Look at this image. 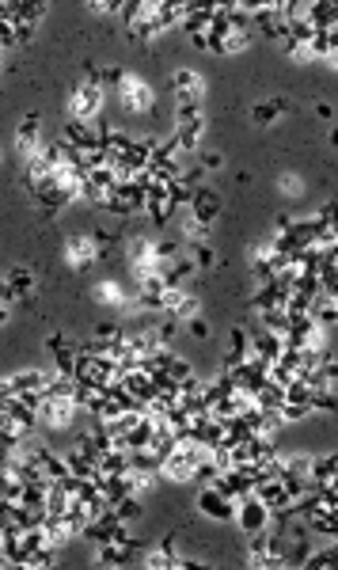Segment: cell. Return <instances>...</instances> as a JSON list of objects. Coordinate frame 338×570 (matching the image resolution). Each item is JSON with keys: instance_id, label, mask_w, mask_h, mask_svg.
Listing matches in <instances>:
<instances>
[{"instance_id": "obj_20", "label": "cell", "mask_w": 338, "mask_h": 570, "mask_svg": "<svg viewBox=\"0 0 338 570\" xmlns=\"http://www.w3.org/2000/svg\"><path fill=\"white\" fill-rule=\"evenodd\" d=\"M53 563H58V548L46 544V548H39V551H31V555H23V563H20V566L34 570V566H53Z\"/></svg>"}, {"instance_id": "obj_17", "label": "cell", "mask_w": 338, "mask_h": 570, "mask_svg": "<svg viewBox=\"0 0 338 570\" xmlns=\"http://www.w3.org/2000/svg\"><path fill=\"white\" fill-rule=\"evenodd\" d=\"M91 247H96V259H99V263H110V259H115V251H118V236H115V232L96 228V236H91Z\"/></svg>"}, {"instance_id": "obj_26", "label": "cell", "mask_w": 338, "mask_h": 570, "mask_svg": "<svg viewBox=\"0 0 338 570\" xmlns=\"http://www.w3.org/2000/svg\"><path fill=\"white\" fill-rule=\"evenodd\" d=\"M115 517L122 521V525H126V521H137L141 517V502L134 498V494H129V498H122L118 506H115Z\"/></svg>"}, {"instance_id": "obj_6", "label": "cell", "mask_w": 338, "mask_h": 570, "mask_svg": "<svg viewBox=\"0 0 338 570\" xmlns=\"http://www.w3.org/2000/svg\"><path fill=\"white\" fill-rule=\"evenodd\" d=\"M334 479H338V456L334 453L312 456V468H308V483H312V491H319V487H331L334 491Z\"/></svg>"}, {"instance_id": "obj_18", "label": "cell", "mask_w": 338, "mask_h": 570, "mask_svg": "<svg viewBox=\"0 0 338 570\" xmlns=\"http://www.w3.org/2000/svg\"><path fill=\"white\" fill-rule=\"evenodd\" d=\"M129 559H134V555H129L122 544H99V559H96V563L99 566H126Z\"/></svg>"}, {"instance_id": "obj_35", "label": "cell", "mask_w": 338, "mask_h": 570, "mask_svg": "<svg viewBox=\"0 0 338 570\" xmlns=\"http://www.w3.org/2000/svg\"><path fill=\"white\" fill-rule=\"evenodd\" d=\"M186 327H190V335H194V339H209V323H205V320H198V316H190V320H186Z\"/></svg>"}, {"instance_id": "obj_5", "label": "cell", "mask_w": 338, "mask_h": 570, "mask_svg": "<svg viewBox=\"0 0 338 570\" xmlns=\"http://www.w3.org/2000/svg\"><path fill=\"white\" fill-rule=\"evenodd\" d=\"M190 209H194V224H198V228H209V224L217 221V213H221L217 190H209V186H194Z\"/></svg>"}, {"instance_id": "obj_1", "label": "cell", "mask_w": 338, "mask_h": 570, "mask_svg": "<svg viewBox=\"0 0 338 570\" xmlns=\"http://www.w3.org/2000/svg\"><path fill=\"white\" fill-rule=\"evenodd\" d=\"M160 31H164V27H160V20H156V4H152V0H141L137 15H134V20H126L129 42H152Z\"/></svg>"}, {"instance_id": "obj_27", "label": "cell", "mask_w": 338, "mask_h": 570, "mask_svg": "<svg viewBox=\"0 0 338 570\" xmlns=\"http://www.w3.org/2000/svg\"><path fill=\"white\" fill-rule=\"evenodd\" d=\"M334 548H323V551H312V555L304 559V566L308 570H323V566H334Z\"/></svg>"}, {"instance_id": "obj_32", "label": "cell", "mask_w": 338, "mask_h": 570, "mask_svg": "<svg viewBox=\"0 0 338 570\" xmlns=\"http://www.w3.org/2000/svg\"><path fill=\"white\" fill-rule=\"evenodd\" d=\"M122 80H126V69H122V65H110V69H103V88H118Z\"/></svg>"}, {"instance_id": "obj_11", "label": "cell", "mask_w": 338, "mask_h": 570, "mask_svg": "<svg viewBox=\"0 0 338 570\" xmlns=\"http://www.w3.org/2000/svg\"><path fill=\"white\" fill-rule=\"evenodd\" d=\"M129 472V448H107L99 453V475H122Z\"/></svg>"}, {"instance_id": "obj_22", "label": "cell", "mask_w": 338, "mask_h": 570, "mask_svg": "<svg viewBox=\"0 0 338 570\" xmlns=\"http://www.w3.org/2000/svg\"><path fill=\"white\" fill-rule=\"evenodd\" d=\"M198 312V297H190V293H179V301H175V308L167 316L171 320H190V316Z\"/></svg>"}, {"instance_id": "obj_13", "label": "cell", "mask_w": 338, "mask_h": 570, "mask_svg": "<svg viewBox=\"0 0 338 570\" xmlns=\"http://www.w3.org/2000/svg\"><path fill=\"white\" fill-rule=\"evenodd\" d=\"M334 46H338V27H331V31H316L312 42H308V53H312V58H331Z\"/></svg>"}, {"instance_id": "obj_34", "label": "cell", "mask_w": 338, "mask_h": 570, "mask_svg": "<svg viewBox=\"0 0 338 570\" xmlns=\"http://www.w3.org/2000/svg\"><path fill=\"white\" fill-rule=\"evenodd\" d=\"M96 339L115 342V339H122V327H118V323H99V327H96Z\"/></svg>"}, {"instance_id": "obj_15", "label": "cell", "mask_w": 338, "mask_h": 570, "mask_svg": "<svg viewBox=\"0 0 338 570\" xmlns=\"http://www.w3.org/2000/svg\"><path fill=\"white\" fill-rule=\"evenodd\" d=\"M251 354L262 361H278V354H281V339L278 335H270V331H259L255 335V346H251Z\"/></svg>"}, {"instance_id": "obj_28", "label": "cell", "mask_w": 338, "mask_h": 570, "mask_svg": "<svg viewBox=\"0 0 338 570\" xmlns=\"http://www.w3.org/2000/svg\"><path fill=\"white\" fill-rule=\"evenodd\" d=\"M308 410H312V407H300V403H281V407H278V415H281V422H300V418H308Z\"/></svg>"}, {"instance_id": "obj_33", "label": "cell", "mask_w": 338, "mask_h": 570, "mask_svg": "<svg viewBox=\"0 0 338 570\" xmlns=\"http://www.w3.org/2000/svg\"><path fill=\"white\" fill-rule=\"evenodd\" d=\"M4 46H20V34H15V23L0 20V50H4Z\"/></svg>"}, {"instance_id": "obj_29", "label": "cell", "mask_w": 338, "mask_h": 570, "mask_svg": "<svg viewBox=\"0 0 338 570\" xmlns=\"http://www.w3.org/2000/svg\"><path fill=\"white\" fill-rule=\"evenodd\" d=\"M312 410H338L334 391L331 388H327V391H312Z\"/></svg>"}, {"instance_id": "obj_12", "label": "cell", "mask_w": 338, "mask_h": 570, "mask_svg": "<svg viewBox=\"0 0 338 570\" xmlns=\"http://www.w3.org/2000/svg\"><path fill=\"white\" fill-rule=\"evenodd\" d=\"M46 373H20V377H12V396H31V391H42L46 388Z\"/></svg>"}, {"instance_id": "obj_25", "label": "cell", "mask_w": 338, "mask_h": 570, "mask_svg": "<svg viewBox=\"0 0 338 570\" xmlns=\"http://www.w3.org/2000/svg\"><path fill=\"white\" fill-rule=\"evenodd\" d=\"M308 532H319V536H334V517H323V513H312V517H304Z\"/></svg>"}, {"instance_id": "obj_9", "label": "cell", "mask_w": 338, "mask_h": 570, "mask_svg": "<svg viewBox=\"0 0 338 570\" xmlns=\"http://www.w3.org/2000/svg\"><path fill=\"white\" fill-rule=\"evenodd\" d=\"M65 141L77 145L80 153H91V148H99V129L88 126V122H77V118H69V126H65Z\"/></svg>"}, {"instance_id": "obj_31", "label": "cell", "mask_w": 338, "mask_h": 570, "mask_svg": "<svg viewBox=\"0 0 338 570\" xmlns=\"http://www.w3.org/2000/svg\"><path fill=\"white\" fill-rule=\"evenodd\" d=\"M285 53H289V58H293V61H300V65L316 61L312 53H308V46H304V42H293V39H285Z\"/></svg>"}, {"instance_id": "obj_24", "label": "cell", "mask_w": 338, "mask_h": 570, "mask_svg": "<svg viewBox=\"0 0 338 570\" xmlns=\"http://www.w3.org/2000/svg\"><path fill=\"white\" fill-rule=\"evenodd\" d=\"M175 91H190V96H202V80L198 77H194V72L190 69H179V72H175Z\"/></svg>"}, {"instance_id": "obj_37", "label": "cell", "mask_w": 338, "mask_h": 570, "mask_svg": "<svg viewBox=\"0 0 338 570\" xmlns=\"http://www.w3.org/2000/svg\"><path fill=\"white\" fill-rule=\"evenodd\" d=\"M12 301H15V289L8 285V278H4V282H0V308H8Z\"/></svg>"}, {"instance_id": "obj_14", "label": "cell", "mask_w": 338, "mask_h": 570, "mask_svg": "<svg viewBox=\"0 0 338 570\" xmlns=\"http://www.w3.org/2000/svg\"><path fill=\"white\" fill-rule=\"evenodd\" d=\"M289 110L285 99H266V103H255V110H251V118H255L259 126H270L274 118H281Z\"/></svg>"}, {"instance_id": "obj_38", "label": "cell", "mask_w": 338, "mask_h": 570, "mask_svg": "<svg viewBox=\"0 0 338 570\" xmlns=\"http://www.w3.org/2000/svg\"><path fill=\"white\" fill-rule=\"evenodd\" d=\"M8 320V308H0V323H4Z\"/></svg>"}, {"instance_id": "obj_30", "label": "cell", "mask_w": 338, "mask_h": 570, "mask_svg": "<svg viewBox=\"0 0 338 570\" xmlns=\"http://www.w3.org/2000/svg\"><path fill=\"white\" fill-rule=\"evenodd\" d=\"M213 263H217V255H213V247H209V244H194V266L209 270Z\"/></svg>"}, {"instance_id": "obj_10", "label": "cell", "mask_w": 338, "mask_h": 570, "mask_svg": "<svg viewBox=\"0 0 338 570\" xmlns=\"http://www.w3.org/2000/svg\"><path fill=\"white\" fill-rule=\"evenodd\" d=\"M42 12H46L42 0H39V4H20V20H15V34H20V42H27L34 34V27H39Z\"/></svg>"}, {"instance_id": "obj_2", "label": "cell", "mask_w": 338, "mask_h": 570, "mask_svg": "<svg viewBox=\"0 0 338 570\" xmlns=\"http://www.w3.org/2000/svg\"><path fill=\"white\" fill-rule=\"evenodd\" d=\"M115 91H118L122 107H126V110H137V115H145V110H152V103H156V91L148 88L145 80L129 77V72H126V80H122Z\"/></svg>"}, {"instance_id": "obj_7", "label": "cell", "mask_w": 338, "mask_h": 570, "mask_svg": "<svg viewBox=\"0 0 338 570\" xmlns=\"http://www.w3.org/2000/svg\"><path fill=\"white\" fill-rule=\"evenodd\" d=\"M198 510L205 513V517L232 521V513H236V502H232V498H224V494H217L213 487H202V494H198Z\"/></svg>"}, {"instance_id": "obj_23", "label": "cell", "mask_w": 338, "mask_h": 570, "mask_svg": "<svg viewBox=\"0 0 338 570\" xmlns=\"http://www.w3.org/2000/svg\"><path fill=\"white\" fill-rule=\"evenodd\" d=\"M8 285L15 289V297H27L34 289V274L31 270H12V274H8Z\"/></svg>"}, {"instance_id": "obj_16", "label": "cell", "mask_w": 338, "mask_h": 570, "mask_svg": "<svg viewBox=\"0 0 338 570\" xmlns=\"http://www.w3.org/2000/svg\"><path fill=\"white\" fill-rule=\"evenodd\" d=\"M251 354V346H247V335H243V327H232V350H228V358H224V373L228 369H236L243 358Z\"/></svg>"}, {"instance_id": "obj_8", "label": "cell", "mask_w": 338, "mask_h": 570, "mask_svg": "<svg viewBox=\"0 0 338 570\" xmlns=\"http://www.w3.org/2000/svg\"><path fill=\"white\" fill-rule=\"evenodd\" d=\"M39 126H42V118H39V115H27L23 122H20V137H15V148H20L23 164L31 160L34 153H39Z\"/></svg>"}, {"instance_id": "obj_19", "label": "cell", "mask_w": 338, "mask_h": 570, "mask_svg": "<svg viewBox=\"0 0 338 570\" xmlns=\"http://www.w3.org/2000/svg\"><path fill=\"white\" fill-rule=\"evenodd\" d=\"M175 145H179V153H194L202 141V126H175Z\"/></svg>"}, {"instance_id": "obj_36", "label": "cell", "mask_w": 338, "mask_h": 570, "mask_svg": "<svg viewBox=\"0 0 338 570\" xmlns=\"http://www.w3.org/2000/svg\"><path fill=\"white\" fill-rule=\"evenodd\" d=\"M198 167H202V171H217V167H221V153H205Z\"/></svg>"}, {"instance_id": "obj_3", "label": "cell", "mask_w": 338, "mask_h": 570, "mask_svg": "<svg viewBox=\"0 0 338 570\" xmlns=\"http://www.w3.org/2000/svg\"><path fill=\"white\" fill-rule=\"evenodd\" d=\"M232 517H236V525L247 532H259V529H270V510L262 506V502L255 498V494H247V498H240L236 502V513H232Z\"/></svg>"}, {"instance_id": "obj_4", "label": "cell", "mask_w": 338, "mask_h": 570, "mask_svg": "<svg viewBox=\"0 0 338 570\" xmlns=\"http://www.w3.org/2000/svg\"><path fill=\"white\" fill-rule=\"evenodd\" d=\"M99 110H103V88H96V84H84L77 96H72V118H77V122L96 126Z\"/></svg>"}, {"instance_id": "obj_21", "label": "cell", "mask_w": 338, "mask_h": 570, "mask_svg": "<svg viewBox=\"0 0 338 570\" xmlns=\"http://www.w3.org/2000/svg\"><path fill=\"white\" fill-rule=\"evenodd\" d=\"M281 391H285V403H300V407H312V391H308V384H304V380H289V384L285 388H281Z\"/></svg>"}]
</instances>
